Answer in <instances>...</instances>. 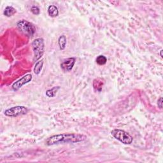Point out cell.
I'll use <instances>...</instances> for the list:
<instances>
[{
    "label": "cell",
    "mask_w": 163,
    "mask_h": 163,
    "mask_svg": "<svg viewBox=\"0 0 163 163\" xmlns=\"http://www.w3.org/2000/svg\"><path fill=\"white\" fill-rule=\"evenodd\" d=\"M87 136L77 133H63V134L55 135L48 138L45 141V144L48 146L58 145L65 143L82 142L87 139Z\"/></svg>",
    "instance_id": "cell-1"
},
{
    "label": "cell",
    "mask_w": 163,
    "mask_h": 163,
    "mask_svg": "<svg viewBox=\"0 0 163 163\" xmlns=\"http://www.w3.org/2000/svg\"><path fill=\"white\" fill-rule=\"evenodd\" d=\"M19 30L29 37H33L36 33V28L32 23L26 20H21L17 23Z\"/></svg>",
    "instance_id": "cell-2"
},
{
    "label": "cell",
    "mask_w": 163,
    "mask_h": 163,
    "mask_svg": "<svg viewBox=\"0 0 163 163\" xmlns=\"http://www.w3.org/2000/svg\"><path fill=\"white\" fill-rule=\"evenodd\" d=\"M32 48L34 52V61H37L40 59L44 54L45 44L43 38L35 39L32 42Z\"/></svg>",
    "instance_id": "cell-3"
},
{
    "label": "cell",
    "mask_w": 163,
    "mask_h": 163,
    "mask_svg": "<svg viewBox=\"0 0 163 163\" xmlns=\"http://www.w3.org/2000/svg\"><path fill=\"white\" fill-rule=\"evenodd\" d=\"M111 134L116 140L125 145H130L133 141L132 137L124 130H113L111 131Z\"/></svg>",
    "instance_id": "cell-4"
},
{
    "label": "cell",
    "mask_w": 163,
    "mask_h": 163,
    "mask_svg": "<svg viewBox=\"0 0 163 163\" xmlns=\"http://www.w3.org/2000/svg\"><path fill=\"white\" fill-rule=\"evenodd\" d=\"M28 109L24 106H16L6 110L4 112V115L10 117H17L25 115L28 113Z\"/></svg>",
    "instance_id": "cell-5"
},
{
    "label": "cell",
    "mask_w": 163,
    "mask_h": 163,
    "mask_svg": "<svg viewBox=\"0 0 163 163\" xmlns=\"http://www.w3.org/2000/svg\"><path fill=\"white\" fill-rule=\"evenodd\" d=\"M32 78L33 76L31 74H27V75H24L21 78H20L19 80L13 83V85L12 86V89L13 91H17L23 86L30 82L32 80Z\"/></svg>",
    "instance_id": "cell-6"
},
{
    "label": "cell",
    "mask_w": 163,
    "mask_h": 163,
    "mask_svg": "<svg viewBox=\"0 0 163 163\" xmlns=\"http://www.w3.org/2000/svg\"><path fill=\"white\" fill-rule=\"evenodd\" d=\"M76 62V59L75 57H70L65 59L61 64V68L62 70L65 72H70L72 70V69L75 65Z\"/></svg>",
    "instance_id": "cell-7"
},
{
    "label": "cell",
    "mask_w": 163,
    "mask_h": 163,
    "mask_svg": "<svg viewBox=\"0 0 163 163\" xmlns=\"http://www.w3.org/2000/svg\"><path fill=\"white\" fill-rule=\"evenodd\" d=\"M103 85H104V80L101 78H95V80H93L92 86L94 88V90L96 92H101Z\"/></svg>",
    "instance_id": "cell-8"
},
{
    "label": "cell",
    "mask_w": 163,
    "mask_h": 163,
    "mask_svg": "<svg viewBox=\"0 0 163 163\" xmlns=\"http://www.w3.org/2000/svg\"><path fill=\"white\" fill-rule=\"evenodd\" d=\"M48 14L51 17H56L59 15V10L55 5H50L48 8Z\"/></svg>",
    "instance_id": "cell-9"
},
{
    "label": "cell",
    "mask_w": 163,
    "mask_h": 163,
    "mask_svg": "<svg viewBox=\"0 0 163 163\" xmlns=\"http://www.w3.org/2000/svg\"><path fill=\"white\" fill-rule=\"evenodd\" d=\"M16 12L17 11L16 8H14L13 7L11 6H7L4 10L3 14L4 16L10 17L13 16V15L16 13Z\"/></svg>",
    "instance_id": "cell-10"
},
{
    "label": "cell",
    "mask_w": 163,
    "mask_h": 163,
    "mask_svg": "<svg viewBox=\"0 0 163 163\" xmlns=\"http://www.w3.org/2000/svg\"><path fill=\"white\" fill-rule=\"evenodd\" d=\"M58 44H59V48H60L61 51L65 50L67 44L66 37L65 35H62L61 36H59L58 39Z\"/></svg>",
    "instance_id": "cell-11"
},
{
    "label": "cell",
    "mask_w": 163,
    "mask_h": 163,
    "mask_svg": "<svg viewBox=\"0 0 163 163\" xmlns=\"http://www.w3.org/2000/svg\"><path fill=\"white\" fill-rule=\"evenodd\" d=\"M60 89V87H59V86L57 87H54L53 88H52L51 89H48L45 92V95L49 97V98H54L55 97L56 94H57V92L58 91V90Z\"/></svg>",
    "instance_id": "cell-12"
},
{
    "label": "cell",
    "mask_w": 163,
    "mask_h": 163,
    "mask_svg": "<svg viewBox=\"0 0 163 163\" xmlns=\"http://www.w3.org/2000/svg\"><path fill=\"white\" fill-rule=\"evenodd\" d=\"M43 59H42L41 61H38L36 63L35 66H34V73H35L36 75H38V74H39V73L41 72V71L42 70V68H43Z\"/></svg>",
    "instance_id": "cell-13"
},
{
    "label": "cell",
    "mask_w": 163,
    "mask_h": 163,
    "mask_svg": "<svg viewBox=\"0 0 163 163\" xmlns=\"http://www.w3.org/2000/svg\"><path fill=\"white\" fill-rule=\"evenodd\" d=\"M96 62L98 65H100V66L105 65L107 62V58L105 56L100 55L97 57L96 59Z\"/></svg>",
    "instance_id": "cell-14"
},
{
    "label": "cell",
    "mask_w": 163,
    "mask_h": 163,
    "mask_svg": "<svg viewBox=\"0 0 163 163\" xmlns=\"http://www.w3.org/2000/svg\"><path fill=\"white\" fill-rule=\"evenodd\" d=\"M31 12L34 14V15H39V13H40V10H39V8L36 7V6H33L31 8Z\"/></svg>",
    "instance_id": "cell-15"
},
{
    "label": "cell",
    "mask_w": 163,
    "mask_h": 163,
    "mask_svg": "<svg viewBox=\"0 0 163 163\" xmlns=\"http://www.w3.org/2000/svg\"><path fill=\"white\" fill-rule=\"evenodd\" d=\"M157 105L159 107V108H162V98H160L157 101Z\"/></svg>",
    "instance_id": "cell-16"
},
{
    "label": "cell",
    "mask_w": 163,
    "mask_h": 163,
    "mask_svg": "<svg viewBox=\"0 0 163 163\" xmlns=\"http://www.w3.org/2000/svg\"><path fill=\"white\" fill-rule=\"evenodd\" d=\"M160 55H161V57H162V50H161L160 52Z\"/></svg>",
    "instance_id": "cell-17"
}]
</instances>
